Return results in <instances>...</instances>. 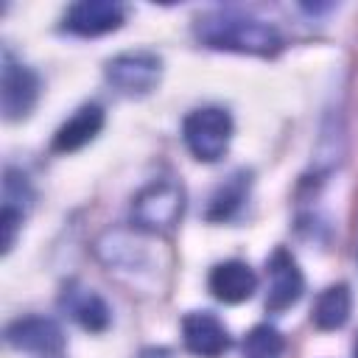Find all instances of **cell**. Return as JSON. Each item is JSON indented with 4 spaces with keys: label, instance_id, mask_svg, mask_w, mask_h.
Masks as SVG:
<instances>
[{
    "label": "cell",
    "instance_id": "obj_1",
    "mask_svg": "<svg viewBox=\"0 0 358 358\" xmlns=\"http://www.w3.org/2000/svg\"><path fill=\"white\" fill-rule=\"evenodd\" d=\"M193 34L201 45L215 50H235L252 56H274L282 48V36L274 25L238 14V11H213L196 20Z\"/></svg>",
    "mask_w": 358,
    "mask_h": 358
},
{
    "label": "cell",
    "instance_id": "obj_2",
    "mask_svg": "<svg viewBox=\"0 0 358 358\" xmlns=\"http://www.w3.org/2000/svg\"><path fill=\"white\" fill-rule=\"evenodd\" d=\"M182 140L199 162H218L232 140V117L221 106L193 109L182 123Z\"/></svg>",
    "mask_w": 358,
    "mask_h": 358
},
{
    "label": "cell",
    "instance_id": "obj_3",
    "mask_svg": "<svg viewBox=\"0 0 358 358\" xmlns=\"http://www.w3.org/2000/svg\"><path fill=\"white\" fill-rule=\"evenodd\" d=\"M185 210V190L171 179H157L131 201V221L148 232H171Z\"/></svg>",
    "mask_w": 358,
    "mask_h": 358
},
{
    "label": "cell",
    "instance_id": "obj_4",
    "mask_svg": "<svg viewBox=\"0 0 358 358\" xmlns=\"http://www.w3.org/2000/svg\"><path fill=\"white\" fill-rule=\"evenodd\" d=\"M106 81L123 95H148L162 76V59L148 50L120 53L106 62L103 67Z\"/></svg>",
    "mask_w": 358,
    "mask_h": 358
},
{
    "label": "cell",
    "instance_id": "obj_5",
    "mask_svg": "<svg viewBox=\"0 0 358 358\" xmlns=\"http://www.w3.org/2000/svg\"><path fill=\"white\" fill-rule=\"evenodd\" d=\"M266 310L268 313H282L291 305L299 302L302 291H305V280L302 271L294 260V255L285 246H277L271 252V257L266 260Z\"/></svg>",
    "mask_w": 358,
    "mask_h": 358
},
{
    "label": "cell",
    "instance_id": "obj_6",
    "mask_svg": "<svg viewBox=\"0 0 358 358\" xmlns=\"http://www.w3.org/2000/svg\"><path fill=\"white\" fill-rule=\"evenodd\" d=\"M39 98V78L34 70L20 64L8 50H3V73H0V103L6 120L25 117Z\"/></svg>",
    "mask_w": 358,
    "mask_h": 358
},
{
    "label": "cell",
    "instance_id": "obj_7",
    "mask_svg": "<svg viewBox=\"0 0 358 358\" xmlns=\"http://www.w3.org/2000/svg\"><path fill=\"white\" fill-rule=\"evenodd\" d=\"M6 341L14 350L36 355H59L64 350L62 327L48 316H20L6 327Z\"/></svg>",
    "mask_w": 358,
    "mask_h": 358
},
{
    "label": "cell",
    "instance_id": "obj_8",
    "mask_svg": "<svg viewBox=\"0 0 358 358\" xmlns=\"http://www.w3.org/2000/svg\"><path fill=\"white\" fill-rule=\"evenodd\" d=\"M126 20V8L115 0H81L64 14V31L76 36H101L117 31Z\"/></svg>",
    "mask_w": 358,
    "mask_h": 358
},
{
    "label": "cell",
    "instance_id": "obj_9",
    "mask_svg": "<svg viewBox=\"0 0 358 358\" xmlns=\"http://www.w3.org/2000/svg\"><path fill=\"white\" fill-rule=\"evenodd\" d=\"M182 341L199 358H221L232 344L224 322L210 310H193L182 319Z\"/></svg>",
    "mask_w": 358,
    "mask_h": 358
},
{
    "label": "cell",
    "instance_id": "obj_10",
    "mask_svg": "<svg viewBox=\"0 0 358 358\" xmlns=\"http://www.w3.org/2000/svg\"><path fill=\"white\" fill-rule=\"evenodd\" d=\"M207 285L218 302L238 305V302H246L257 291V274L243 260H224L213 266Z\"/></svg>",
    "mask_w": 358,
    "mask_h": 358
},
{
    "label": "cell",
    "instance_id": "obj_11",
    "mask_svg": "<svg viewBox=\"0 0 358 358\" xmlns=\"http://www.w3.org/2000/svg\"><path fill=\"white\" fill-rule=\"evenodd\" d=\"M59 305L70 313V319H76L90 333H103L109 327V322H112L109 305L92 288H81L78 282H67L64 285V291L59 296Z\"/></svg>",
    "mask_w": 358,
    "mask_h": 358
},
{
    "label": "cell",
    "instance_id": "obj_12",
    "mask_svg": "<svg viewBox=\"0 0 358 358\" xmlns=\"http://www.w3.org/2000/svg\"><path fill=\"white\" fill-rule=\"evenodd\" d=\"M28 201H31V187H28L25 176L17 173L14 168H8L6 171V179H3V213H0L3 255L11 252V246L17 241V232H20V224L25 218Z\"/></svg>",
    "mask_w": 358,
    "mask_h": 358
},
{
    "label": "cell",
    "instance_id": "obj_13",
    "mask_svg": "<svg viewBox=\"0 0 358 358\" xmlns=\"http://www.w3.org/2000/svg\"><path fill=\"white\" fill-rule=\"evenodd\" d=\"M103 120H106V115H103V109H101L98 103L81 106V109H78L70 120H64V123L59 126V131L53 134V151L70 154V151L84 148L90 140L98 137V131L103 129Z\"/></svg>",
    "mask_w": 358,
    "mask_h": 358
},
{
    "label": "cell",
    "instance_id": "obj_14",
    "mask_svg": "<svg viewBox=\"0 0 358 358\" xmlns=\"http://www.w3.org/2000/svg\"><path fill=\"white\" fill-rule=\"evenodd\" d=\"M350 310H352V294H350V288L344 282H338V285L324 288L316 296L310 319H313V324L319 330H338V327L347 324Z\"/></svg>",
    "mask_w": 358,
    "mask_h": 358
},
{
    "label": "cell",
    "instance_id": "obj_15",
    "mask_svg": "<svg viewBox=\"0 0 358 358\" xmlns=\"http://www.w3.org/2000/svg\"><path fill=\"white\" fill-rule=\"evenodd\" d=\"M246 187H249V176L246 173H232L210 199V210L207 218L210 221H227L238 213V207L246 201Z\"/></svg>",
    "mask_w": 358,
    "mask_h": 358
},
{
    "label": "cell",
    "instance_id": "obj_16",
    "mask_svg": "<svg viewBox=\"0 0 358 358\" xmlns=\"http://www.w3.org/2000/svg\"><path fill=\"white\" fill-rule=\"evenodd\" d=\"M285 338L271 324H255L243 338V358H282Z\"/></svg>",
    "mask_w": 358,
    "mask_h": 358
},
{
    "label": "cell",
    "instance_id": "obj_17",
    "mask_svg": "<svg viewBox=\"0 0 358 358\" xmlns=\"http://www.w3.org/2000/svg\"><path fill=\"white\" fill-rule=\"evenodd\" d=\"M352 355H355V358H358V338H355V350H352Z\"/></svg>",
    "mask_w": 358,
    "mask_h": 358
},
{
    "label": "cell",
    "instance_id": "obj_18",
    "mask_svg": "<svg viewBox=\"0 0 358 358\" xmlns=\"http://www.w3.org/2000/svg\"><path fill=\"white\" fill-rule=\"evenodd\" d=\"M48 358H50V355H48Z\"/></svg>",
    "mask_w": 358,
    "mask_h": 358
}]
</instances>
